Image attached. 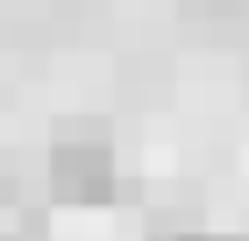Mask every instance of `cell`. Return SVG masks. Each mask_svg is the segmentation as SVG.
Returning <instances> with one entry per match:
<instances>
[{
	"label": "cell",
	"mask_w": 249,
	"mask_h": 241,
	"mask_svg": "<svg viewBox=\"0 0 249 241\" xmlns=\"http://www.w3.org/2000/svg\"><path fill=\"white\" fill-rule=\"evenodd\" d=\"M0 241H7V234H0Z\"/></svg>",
	"instance_id": "obj_3"
},
{
	"label": "cell",
	"mask_w": 249,
	"mask_h": 241,
	"mask_svg": "<svg viewBox=\"0 0 249 241\" xmlns=\"http://www.w3.org/2000/svg\"><path fill=\"white\" fill-rule=\"evenodd\" d=\"M178 241H249V234H178Z\"/></svg>",
	"instance_id": "obj_2"
},
{
	"label": "cell",
	"mask_w": 249,
	"mask_h": 241,
	"mask_svg": "<svg viewBox=\"0 0 249 241\" xmlns=\"http://www.w3.org/2000/svg\"><path fill=\"white\" fill-rule=\"evenodd\" d=\"M50 192H57L64 206H100L114 199V156H107V142H57L50 149Z\"/></svg>",
	"instance_id": "obj_1"
}]
</instances>
